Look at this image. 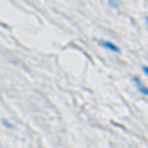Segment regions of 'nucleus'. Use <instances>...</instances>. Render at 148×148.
I'll use <instances>...</instances> for the list:
<instances>
[{"label": "nucleus", "mask_w": 148, "mask_h": 148, "mask_svg": "<svg viewBox=\"0 0 148 148\" xmlns=\"http://www.w3.org/2000/svg\"><path fill=\"white\" fill-rule=\"evenodd\" d=\"M98 45L103 47V48H107V50H110V52H114V53H119V52H121V48H119L115 43L109 41V40H98Z\"/></svg>", "instance_id": "nucleus-1"}, {"label": "nucleus", "mask_w": 148, "mask_h": 148, "mask_svg": "<svg viewBox=\"0 0 148 148\" xmlns=\"http://www.w3.org/2000/svg\"><path fill=\"white\" fill-rule=\"evenodd\" d=\"M133 83L136 84V88H138V91H140L141 95H145V97H148V86H147V84H143V83H141V79H140V77H136V76H134V77H133Z\"/></svg>", "instance_id": "nucleus-2"}, {"label": "nucleus", "mask_w": 148, "mask_h": 148, "mask_svg": "<svg viewBox=\"0 0 148 148\" xmlns=\"http://www.w3.org/2000/svg\"><path fill=\"white\" fill-rule=\"evenodd\" d=\"M143 73H145V74L148 76V66H143Z\"/></svg>", "instance_id": "nucleus-3"}, {"label": "nucleus", "mask_w": 148, "mask_h": 148, "mask_svg": "<svg viewBox=\"0 0 148 148\" xmlns=\"http://www.w3.org/2000/svg\"><path fill=\"white\" fill-rule=\"evenodd\" d=\"M147 24H148V17H147Z\"/></svg>", "instance_id": "nucleus-4"}]
</instances>
